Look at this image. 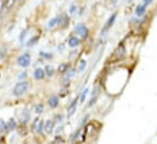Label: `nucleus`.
Segmentation results:
<instances>
[{
    "label": "nucleus",
    "instance_id": "1",
    "mask_svg": "<svg viewBox=\"0 0 157 144\" xmlns=\"http://www.w3.org/2000/svg\"><path fill=\"white\" fill-rule=\"evenodd\" d=\"M130 71L132 70L128 66L122 65V62L116 65H106V71L102 73L100 79V84L105 93L111 97L119 95L129 81Z\"/></svg>",
    "mask_w": 157,
    "mask_h": 144
},
{
    "label": "nucleus",
    "instance_id": "2",
    "mask_svg": "<svg viewBox=\"0 0 157 144\" xmlns=\"http://www.w3.org/2000/svg\"><path fill=\"white\" fill-rule=\"evenodd\" d=\"M128 56V49H127V39H123L116 45L111 55L106 60V65H116L123 62Z\"/></svg>",
    "mask_w": 157,
    "mask_h": 144
},
{
    "label": "nucleus",
    "instance_id": "3",
    "mask_svg": "<svg viewBox=\"0 0 157 144\" xmlns=\"http://www.w3.org/2000/svg\"><path fill=\"white\" fill-rule=\"evenodd\" d=\"M117 18H118V11H113L107 20L105 21V23L102 25L100 32H99V40H106V38L109 36L110 31L112 30V27L115 26V23L117 22Z\"/></svg>",
    "mask_w": 157,
    "mask_h": 144
},
{
    "label": "nucleus",
    "instance_id": "4",
    "mask_svg": "<svg viewBox=\"0 0 157 144\" xmlns=\"http://www.w3.org/2000/svg\"><path fill=\"white\" fill-rule=\"evenodd\" d=\"M31 87H32V84H31V82L28 79H26V81H18L13 86V88L11 90V94L15 98H21V97L26 95L29 92Z\"/></svg>",
    "mask_w": 157,
    "mask_h": 144
},
{
    "label": "nucleus",
    "instance_id": "5",
    "mask_svg": "<svg viewBox=\"0 0 157 144\" xmlns=\"http://www.w3.org/2000/svg\"><path fill=\"white\" fill-rule=\"evenodd\" d=\"M44 121L43 118H40V116H37L32 120L31 125H29V131L31 133L36 134L37 137H43L45 133H44Z\"/></svg>",
    "mask_w": 157,
    "mask_h": 144
},
{
    "label": "nucleus",
    "instance_id": "6",
    "mask_svg": "<svg viewBox=\"0 0 157 144\" xmlns=\"http://www.w3.org/2000/svg\"><path fill=\"white\" fill-rule=\"evenodd\" d=\"M77 37L82 39V42H85L90 38V28L84 23V22H78L75 27H73V32Z\"/></svg>",
    "mask_w": 157,
    "mask_h": 144
},
{
    "label": "nucleus",
    "instance_id": "7",
    "mask_svg": "<svg viewBox=\"0 0 157 144\" xmlns=\"http://www.w3.org/2000/svg\"><path fill=\"white\" fill-rule=\"evenodd\" d=\"M32 64V54L29 51H23L16 58V65L22 69H28Z\"/></svg>",
    "mask_w": 157,
    "mask_h": 144
},
{
    "label": "nucleus",
    "instance_id": "8",
    "mask_svg": "<svg viewBox=\"0 0 157 144\" xmlns=\"http://www.w3.org/2000/svg\"><path fill=\"white\" fill-rule=\"evenodd\" d=\"M57 21H59L57 28L60 31H65L71 25V16L68 15V12H60L57 15Z\"/></svg>",
    "mask_w": 157,
    "mask_h": 144
},
{
    "label": "nucleus",
    "instance_id": "9",
    "mask_svg": "<svg viewBox=\"0 0 157 144\" xmlns=\"http://www.w3.org/2000/svg\"><path fill=\"white\" fill-rule=\"evenodd\" d=\"M31 122H32V111H31V109L28 106L21 109L20 115H18V123L29 126Z\"/></svg>",
    "mask_w": 157,
    "mask_h": 144
},
{
    "label": "nucleus",
    "instance_id": "10",
    "mask_svg": "<svg viewBox=\"0 0 157 144\" xmlns=\"http://www.w3.org/2000/svg\"><path fill=\"white\" fill-rule=\"evenodd\" d=\"M77 74V70L76 66H72L67 72H65L63 74L60 76V84L61 86H70L71 81L75 78V76Z\"/></svg>",
    "mask_w": 157,
    "mask_h": 144
},
{
    "label": "nucleus",
    "instance_id": "11",
    "mask_svg": "<svg viewBox=\"0 0 157 144\" xmlns=\"http://www.w3.org/2000/svg\"><path fill=\"white\" fill-rule=\"evenodd\" d=\"M66 45L70 48V49H77V48H79L80 45H82V39L79 38V37H77L75 33H71L70 36L67 37V39H66Z\"/></svg>",
    "mask_w": 157,
    "mask_h": 144
},
{
    "label": "nucleus",
    "instance_id": "12",
    "mask_svg": "<svg viewBox=\"0 0 157 144\" xmlns=\"http://www.w3.org/2000/svg\"><path fill=\"white\" fill-rule=\"evenodd\" d=\"M78 103H79V98L78 95L75 98V99H72L71 100V103L67 105V108H66V116H67V118H71L76 112H77V110H78Z\"/></svg>",
    "mask_w": 157,
    "mask_h": 144
},
{
    "label": "nucleus",
    "instance_id": "13",
    "mask_svg": "<svg viewBox=\"0 0 157 144\" xmlns=\"http://www.w3.org/2000/svg\"><path fill=\"white\" fill-rule=\"evenodd\" d=\"M60 103H61V98H60L59 94H51L48 98V100H46L48 106L51 109V110H55V109L59 108L60 106Z\"/></svg>",
    "mask_w": 157,
    "mask_h": 144
},
{
    "label": "nucleus",
    "instance_id": "14",
    "mask_svg": "<svg viewBox=\"0 0 157 144\" xmlns=\"http://www.w3.org/2000/svg\"><path fill=\"white\" fill-rule=\"evenodd\" d=\"M147 9H149V7H146L143 2H138V4L134 6V11H133V14H134L135 17L141 18V17H144V16L147 14Z\"/></svg>",
    "mask_w": 157,
    "mask_h": 144
},
{
    "label": "nucleus",
    "instance_id": "15",
    "mask_svg": "<svg viewBox=\"0 0 157 144\" xmlns=\"http://www.w3.org/2000/svg\"><path fill=\"white\" fill-rule=\"evenodd\" d=\"M17 127H18V120H16L15 117H10L6 121V132H5V134H11V133L16 132Z\"/></svg>",
    "mask_w": 157,
    "mask_h": 144
},
{
    "label": "nucleus",
    "instance_id": "16",
    "mask_svg": "<svg viewBox=\"0 0 157 144\" xmlns=\"http://www.w3.org/2000/svg\"><path fill=\"white\" fill-rule=\"evenodd\" d=\"M55 127H56V123L52 118H48L44 121V133L45 136H51L54 134V131H55Z\"/></svg>",
    "mask_w": 157,
    "mask_h": 144
},
{
    "label": "nucleus",
    "instance_id": "17",
    "mask_svg": "<svg viewBox=\"0 0 157 144\" xmlns=\"http://www.w3.org/2000/svg\"><path fill=\"white\" fill-rule=\"evenodd\" d=\"M40 38H41V33H37V34L32 36L31 38H28V39H27V42L25 43V45H23V46H26V48H34V46L39 43Z\"/></svg>",
    "mask_w": 157,
    "mask_h": 144
},
{
    "label": "nucleus",
    "instance_id": "18",
    "mask_svg": "<svg viewBox=\"0 0 157 144\" xmlns=\"http://www.w3.org/2000/svg\"><path fill=\"white\" fill-rule=\"evenodd\" d=\"M33 78L34 81L37 82H40V81H44L46 78V74H45V71H44V67H36L34 71H33Z\"/></svg>",
    "mask_w": 157,
    "mask_h": 144
},
{
    "label": "nucleus",
    "instance_id": "19",
    "mask_svg": "<svg viewBox=\"0 0 157 144\" xmlns=\"http://www.w3.org/2000/svg\"><path fill=\"white\" fill-rule=\"evenodd\" d=\"M90 90H91L90 87H84V88L79 92L78 93L79 104H84V103L86 102V99H88V97H89V94H90Z\"/></svg>",
    "mask_w": 157,
    "mask_h": 144
},
{
    "label": "nucleus",
    "instance_id": "20",
    "mask_svg": "<svg viewBox=\"0 0 157 144\" xmlns=\"http://www.w3.org/2000/svg\"><path fill=\"white\" fill-rule=\"evenodd\" d=\"M72 66H73V64H72L71 61H68V62H60L59 66H57V69H56V72H57L59 76H61V74H63L65 72L68 71Z\"/></svg>",
    "mask_w": 157,
    "mask_h": 144
},
{
    "label": "nucleus",
    "instance_id": "21",
    "mask_svg": "<svg viewBox=\"0 0 157 144\" xmlns=\"http://www.w3.org/2000/svg\"><path fill=\"white\" fill-rule=\"evenodd\" d=\"M39 59H41L43 61H51L55 59V54L51 51H45V50H40L38 53Z\"/></svg>",
    "mask_w": 157,
    "mask_h": 144
},
{
    "label": "nucleus",
    "instance_id": "22",
    "mask_svg": "<svg viewBox=\"0 0 157 144\" xmlns=\"http://www.w3.org/2000/svg\"><path fill=\"white\" fill-rule=\"evenodd\" d=\"M16 132H17V134H18L20 137H26V136H28V134L31 133L29 127H28L27 125H21V123H18V127H17Z\"/></svg>",
    "mask_w": 157,
    "mask_h": 144
},
{
    "label": "nucleus",
    "instance_id": "23",
    "mask_svg": "<svg viewBox=\"0 0 157 144\" xmlns=\"http://www.w3.org/2000/svg\"><path fill=\"white\" fill-rule=\"evenodd\" d=\"M51 118L55 121L56 125H61V123L65 122V120L67 118V116H66V114H63V112H56V114H54V116H52Z\"/></svg>",
    "mask_w": 157,
    "mask_h": 144
},
{
    "label": "nucleus",
    "instance_id": "24",
    "mask_svg": "<svg viewBox=\"0 0 157 144\" xmlns=\"http://www.w3.org/2000/svg\"><path fill=\"white\" fill-rule=\"evenodd\" d=\"M31 31V27H27V28H23L18 36V42L21 45H25V43L27 42V37H28V32Z\"/></svg>",
    "mask_w": 157,
    "mask_h": 144
},
{
    "label": "nucleus",
    "instance_id": "25",
    "mask_svg": "<svg viewBox=\"0 0 157 144\" xmlns=\"http://www.w3.org/2000/svg\"><path fill=\"white\" fill-rule=\"evenodd\" d=\"M44 111H45V105H44V103L38 102V103H36V104L33 105V112H34L37 116L43 115V114H44Z\"/></svg>",
    "mask_w": 157,
    "mask_h": 144
},
{
    "label": "nucleus",
    "instance_id": "26",
    "mask_svg": "<svg viewBox=\"0 0 157 144\" xmlns=\"http://www.w3.org/2000/svg\"><path fill=\"white\" fill-rule=\"evenodd\" d=\"M44 71H45V74H46V78H52L55 74H57L56 69L52 65H45L44 66Z\"/></svg>",
    "mask_w": 157,
    "mask_h": 144
},
{
    "label": "nucleus",
    "instance_id": "27",
    "mask_svg": "<svg viewBox=\"0 0 157 144\" xmlns=\"http://www.w3.org/2000/svg\"><path fill=\"white\" fill-rule=\"evenodd\" d=\"M86 65H88V62H86V60H84V59H79L78 61H77V65H76V70H77V73H83V72L85 71V69H86Z\"/></svg>",
    "mask_w": 157,
    "mask_h": 144
},
{
    "label": "nucleus",
    "instance_id": "28",
    "mask_svg": "<svg viewBox=\"0 0 157 144\" xmlns=\"http://www.w3.org/2000/svg\"><path fill=\"white\" fill-rule=\"evenodd\" d=\"M57 25H59L57 16H55V17H52V18H50V20L48 21V23H46V28L50 30V31H54L55 28H57Z\"/></svg>",
    "mask_w": 157,
    "mask_h": 144
},
{
    "label": "nucleus",
    "instance_id": "29",
    "mask_svg": "<svg viewBox=\"0 0 157 144\" xmlns=\"http://www.w3.org/2000/svg\"><path fill=\"white\" fill-rule=\"evenodd\" d=\"M9 56V49L7 45H0V62L5 61Z\"/></svg>",
    "mask_w": 157,
    "mask_h": 144
},
{
    "label": "nucleus",
    "instance_id": "30",
    "mask_svg": "<svg viewBox=\"0 0 157 144\" xmlns=\"http://www.w3.org/2000/svg\"><path fill=\"white\" fill-rule=\"evenodd\" d=\"M90 117H91V114L90 112H86L82 118H80V122L78 123V127L79 128H82V127H84L89 121H90Z\"/></svg>",
    "mask_w": 157,
    "mask_h": 144
},
{
    "label": "nucleus",
    "instance_id": "31",
    "mask_svg": "<svg viewBox=\"0 0 157 144\" xmlns=\"http://www.w3.org/2000/svg\"><path fill=\"white\" fill-rule=\"evenodd\" d=\"M78 5L76 2H71L68 5V15L70 16H73V15H77V11H78Z\"/></svg>",
    "mask_w": 157,
    "mask_h": 144
},
{
    "label": "nucleus",
    "instance_id": "32",
    "mask_svg": "<svg viewBox=\"0 0 157 144\" xmlns=\"http://www.w3.org/2000/svg\"><path fill=\"white\" fill-rule=\"evenodd\" d=\"M118 2H119V0H106L105 5H106V7L109 10H115L118 6Z\"/></svg>",
    "mask_w": 157,
    "mask_h": 144
},
{
    "label": "nucleus",
    "instance_id": "33",
    "mask_svg": "<svg viewBox=\"0 0 157 144\" xmlns=\"http://www.w3.org/2000/svg\"><path fill=\"white\" fill-rule=\"evenodd\" d=\"M63 131H65V123L56 125L55 131H54V134H55V136H57V134H63Z\"/></svg>",
    "mask_w": 157,
    "mask_h": 144
},
{
    "label": "nucleus",
    "instance_id": "34",
    "mask_svg": "<svg viewBox=\"0 0 157 144\" xmlns=\"http://www.w3.org/2000/svg\"><path fill=\"white\" fill-rule=\"evenodd\" d=\"M52 142L55 144H65L66 143V139L63 138L62 134H57V136L54 137V141H52Z\"/></svg>",
    "mask_w": 157,
    "mask_h": 144
},
{
    "label": "nucleus",
    "instance_id": "35",
    "mask_svg": "<svg viewBox=\"0 0 157 144\" xmlns=\"http://www.w3.org/2000/svg\"><path fill=\"white\" fill-rule=\"evenodd\" d=\"M28 76H29L28 71H22L17 74V79L18 81H26V79H28Z\"/></svg>",
    "mask_w": 157,
    "mask_h": 144
},
{
    "label": "nucleus",
    "instance_id": "36",
    "mask_svg": "<svg viewBox=\"0 0 157 144\" xmlns=\"http://www.w3.org/2000/svg\"><path fill=\"white\" fill-rule=\"evenodd\" d=\"M5 132H6V121L2 117H0V133L5 134Z\"/></svg>",
    "mask_w": 157,
    "mask_h": 144
},
{
    "label": "nucleus",
    "instance_id": "37",
    "mask_svg": "<svg viewBox=\"0 0 157 144\" xmlns=\"http://www.w3.org/2000/svg\"><path fill=\"white\" fill-rule=\"evenodd\" d=\"M66 43H60V44H57V46H56V50L61 54V53H63L65 51V49H66Z\"/></svg>",
    "mask_w": 157,
    "mask_h": 144
},
{
    "label": "nucleus",
    "instance_id": "38",
    "mask_svg": "<svg viewBox=\"0 0 157 144\" xmlns=\"http://www.w3.org/2000/svg\"><path fill=\"white\" fill-rule=\"evenodd\" d=\"M154 1H155V0H143V4H144L146 7H150V6L154 4Z\"/></svg>",
    "mask_w": 157,
    "mask_h": 144
},
{
    "label": "nucleus",
    "instance_id": "39",
    "mask_svg": "<svg viewBox=\"0 0 157 144\" xmlns=\"http://www.w3.org/2000/svg\"><path fill=\"white\" fill-rule=\"evenodd\" d=\"M4 139H5V137H4V134H1V133H0V143H1V142H2Z\"/></svg>",
    "mask_w": 157,
    "mask_h": 144
},
{
    "label": "nucleus",
    "instance_id": "40",
    "mask_svg": "<svg viewBox=\"0 0 157 144\" xmlns=\"http://www.w3.org/2000/svg\"><path fill=\"white\" fill-rule=\"evenodd\" d=\"M17 2H23V1H26V0H16Z\"/></svg>",
    "mask_w": 157,
    "mask_h": 144
},
{
    "label": "nucleus",
    "instance_id": "41",
    "mask_svg": "<svg viewBox=\"0 0 157 144\" xmlns=\"http://www.w3.org/2000/svg\"><path fill=\"white\" fill-rule=\"evenodd\" d=\"M48 144H55V143H54V142H52V141H51V142H50V143H48Z\"/></svg>",
    "mask_w": 157,
    "mask_h": 144
},
{
    "label": "nucleus",
    "instance_id": "42",
    "mask_svg": "<svg viewBox=\"0 0 157 144\" xmlns=\"http://www.w3.org/2000/svg\"><path fill=\"white\" fill-rule=\"evenodd\" d=\"M0 79H1V71H0Z\"/></svg>",
    "mask_w": 157,
    "mask_h": 144
}]
</instances>
